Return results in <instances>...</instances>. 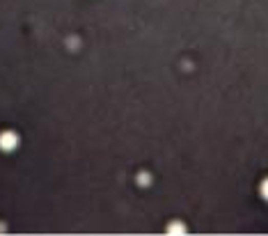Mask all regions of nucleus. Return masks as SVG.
<instances>
[{"mask_svg":"<svg viewBox=\"0 0 268 236\" xmlns=\"http://www.w3.org/2000/svg\"><path fill=\"white\" fill-rule=\"evenodd\" d=\"M18 147V135L14 133V131H5V133H0V149L3 151H12Z\"/></svg>","mask_w":268,"mask_h":236,"instance_id":"f257e3e1","label":"nucleus"},{"mask_svg":"<svg viewBox=\"0 0 268 236\" xmlns=\"http://www.w3.org/2000/svg\"><path fill=\"white\" fill-rule=\"evenodd\" d=\"M261 195H264V198L268 200V179L264 181V184H261Z\"/></svg>","mask_w":268,"mask_h":236,"instance_id":"f03ea898","label":"nucleus"},{"mask_svg":"<svg viewBox=\"0 0 268 236\" xmlns=\"http://www.w3.org/2000/svg\"><path fill=\"white\" fill-rule=\"evenodd\" d=\"M168 232H183V225H172Z\"/></svg>","mask_w":268,"mask_h":236,"instance_id":"7ed1b4c3","label":"nucleus"}]
</instances>
